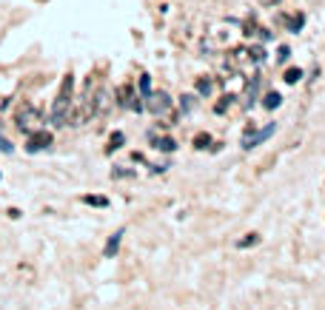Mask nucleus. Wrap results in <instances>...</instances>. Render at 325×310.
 <instances>
[{
	"instance_id": "1",
	"label": "nucleus",
	"mask_w": 325,
	"mask_h": 310,
	"mask_svg": "<svg viewBox=\"0 0 325 310\" xmlns=\"http://www.w3.org/2000/svg\"><path fill=\"white\" fill-rule=\"evenodd\" d=\"M72 94H74V74H66L60 83V91L51 102V125H66L69 123V111H72Z\"/></svg>"
},
{
	"instance_id": "2",
	"label": "nucleus",
	"mask_w": 325,
	"mask_h": 310,
	"mask_svg": "<svg viewBox=\"0 0 325 310\" xmlns=\"http://www.w3.org/2000/svg\"><path fill=\"white\" fill-rule=\"evenodd\" d=\"M15 123L23 134H32L35 128H40V111H37L32 102H20L15 111Z\"/></svg>"
},
{
	"instance_id": "3",
	"label": "nucleus",
	"mask_w": 325,
	"mask_h": 310,
	"mask_svg": "<svg viewBox=\"0 0 325 310\" xmlns=\"http://www.w3.org/2000/svg\"><path fill=\"white\" fill-rule=\"evenodd\" d=\"M274 131H277L274 123H268L265 128H251V125H248V128L243 131V137H240V145H243L246 151H251V148H257V145L265 143L268 137H274Z\"/></svg>"
},
{
	"instance_id": "4",
	"label": "nucleus",
	"mask_w": 325,
	"mask_h": 310,
	"mask_svg": "<svg viewBox=\"0 0 325 310\" xmlns=\"http://www.w3.org/2000/svg\"><path fill=\"white\" fill-rule=\"evenodd\" d=\"M143 100H145L149 114H166V111L171 109V97H168L166 91H149Z\"/></svg>"
},
{
	"instance_id": "5",
	"label": "nucleus",
	"mask_w": 325,
	"mask_h": 310,
	"mask_svg": "<svg viewBox=\"0 0 325 310\" xmlns=\"http://www.w3.org/2000/svg\"><path fill=\"white\" fill-rule=\"evenodd\" d=\"M51 145V134L49 131H43V128H35L29 134V143H26V151L29 154H37V151H46Z\"/></svg>"
},
{
	"instance_id": "6",
	"label": "nucleus",
	"mask_w": 325,
	"mask_h": 310,
	"mask_svg": "<svg viewBox=\"0 0 325 310\" xmlns=\"http://www.w3.org/2000/svg\"><path fill=\"white\" fill-rule=\"evenodd\" d=\"M123 236H126V228H117L111 236H108V242H106V248H103V256L106 259H114L117 256V251H120V242H123Z\"/></svg>"
},
{
	"instance_id": "7",
	"label": "nucleus",
	"mask_w": 325,
	"mask_h": 310,
	"mask_svg": "<svg viewBox=\"0 0 325 310\" xmlns=\"http://www.w3.org/2000/svg\"><path fill=\"white\" fill-rule=\"evenodd\" d=\"M120 106H129L131 111H140V109H143V102L134 100V94H131L129 86H120Z\"/></svg>"
},
{
	"instance_id": "8",
	"label": "nucleus",
	"mask_w": 325,
	"mask_h": 310,
	"mask_svg": "<svg viewBox=\"0 0 325 310\" xmlns=\"http://www.w3.org/2000/svg\"><path fill=\"white\" fill-rule=\"evenodd\" d=\"M149 140L154 143V148H157V151H166V154H168V151H174V148H177V143H174L171 137H157L154 131L149 134Z\"/></svg>"
},
{
	"instance_id": "9",
	"label": "nucleus",
	"mask_w": 325,
	"mask_h": 310,
	"mask_svg": "<svg viewBox=\"0 0 325 310\" xmlns=\"http://www.w3.org/2000/svg\"><path fill=\"white\" fill-rule=\"evenodd\" d=\"M282 106V97L277 91H268L265 97H262V109H268V111H274V109H280Z\"/></svg>"
},
{
	"instance_id": "10",
	"label": "nucleus",
	"mask_w": 325,
	"mask_h": 310,
	"mask_svg": "<svg viewBox=\"0 0 325 310\" xmlns=\"http://www.w3.org/2000/svg\"><path fill=\"white\" fill-rule=\"evenodd\" d=\"M123 143H126V134H123V131H114V134H111V140H108V148H106V151L114 154L117 148H123Z\"/></svg>"
},
{
	"instance_id": "11",
	"label": "nucleus",
	"mask_w": 325,
	"mask_h": 310,
	"mask_svg": "<svg viewBox=\"0 0 325 310\" xmlns=\"http://www.w3.org/2000/svg\"><path fill=\"white\" fill-rule=\"evenodd\" d=\"M234 100H237L234 94H225L223 100H220V102H217V106H214V111H217V114H225V111H228V109H231V106H234Z\"/></svg>"
},
{
	"instance_id": "12",
	"label": "nucleus",
	"mask_w": 325,
	"mask_h": 310,
	"mask_svg": "<svg viewBox=\"0 0 325 310\" xmlns=\"http://www.w3.org/2000/svg\"><path fill=\"white\" fill-rule=\"evenodd\" d=\"M197 91H200L202 97H209V94L214 91V83H211V77H200V80H197Z\"/></svg>"
},
{
	"instance_id": "13",
	"label": "nucleus",
	"mask_w": 325,
	"mask_h": 310,
	"mask_svg": "<svg viewBox=\"0 0 325 310\" xmlns=\"http://www.w3.org/2000/svg\"><path fill=\"white\" fill-rule=\"evenodd\" d=\"M86 205H94V208H108V199L106 196H83Z\"/></svg>"
},
{
	"instance_id": "14",
	"label": "nucleus",
	"mask_w": 325,
	"mask_h": 310,
	"mask_svg": "<svg viewBox=\"0 0 325 310\" xmlns=\"http://www.w3.org/2000/svg\"><path fill=\"white\" fill-rule=\"evenodd\" d=\"M303 23H305V15H297V17H288L285 26H288L291 31H300V29H303Z\"/></svg>"
},
{
	"instance_id": "15",
	"label": "nucleus",
	"mask_w": 325,
	"mask_h": 310,
	"mask_svg": "<svg viewBox=\"0 0 325 310\" xmlns=\"http://www.w3.org/2000/svg\"><path fill=\"white\" fill-rule=\"evenodd\" d=\"M191 106H194V97H191V94H183L180 97V111L183 114H191Z\"/></svg>"
},
{
	"instance_id": "16",
	"label": "nucleus",
	"mask_w": 325,
	"mask_h": 310,
	"mask_svg": "<svg viewBox=\"0 0 325 310\" xmlns=\"http://www.w3.org/2000/svg\"><path fill=\"white\" fill-rule=\"evenodd\" d=\"M257 242H260V233H248L246 239H240L237 242V248H254Z\"/></svg>"
},
{
	"instance_id": "17",
	"label": "nucleus",
	"mask_w": 325,
	"mask_h": 310,
	"mask_svg": "<svg viewBox=\"0 0 325 310\" xmlns=\"http://www.w3.org/2000/svg\"><path fill=\"white\" fill-rule=\"evenodd\" d=\"M248 54H251V60H254L257 65L265 60V49H262V46H254V49H248Z\"/></svg>"
},
{
	"instance_id": "18",
	"label": "nucleus",
	"mask_w": 325,
	"mask_h": 310,
	"mask_svg": "<svg viewBox=\"0 0 325 310\" xmlns=\"http://www.w3.org/2000/svg\"><path fill=\"white\" fill-rule=\"evenodd\" d=\"M300 77H303V72H300V68H288V72H285V83H288V86H294V83H300Z\"/></svg>"
},
{
	"instance_id": "19",
	"label": "nucleus",
	"mask_w": 325,
	"mask_h": 310,
	"mask_svg": "<svg viewBox=\"0 0 325 310\" xmlns=\"http://www.w3.org/2000/svg\"><path fill=\"white\" fill-rule=\"evenodd\" d=\"M149 91H152V80H149V74H143L140 77V97H145Z\"/></svg>"
},
{
	"instance_id": "20",
	"label": "nucleus",
	"mask_w": 325,
	"mask_h": 310,
	"mask_svg": "<svg viewBox=\"0 0 325 310\" xmlns=\"http://www.w3.org/2000/svg\"><path fill=\"white\" fill-rule=\"evenodd\" d=\"M194 145H197V148H205V145H211V137H209V134H197Z\"/></svg>"
},
{
	"instance_id": "21",
	"label": "nucleus",
	"mask_w": 325,
	"mask_h": 310,
	"mask_svg": "<svg viewBox=\"0 0 325 310\" xmlns=\"http://www.w3.org/2000/svg\"><path fill=\"white\" fill-rule=\"evenodd\" d=\"M0 151H3V154H12V151H15V145L9 143V140L3 137V134H0Z\"/></svg>"
},
{
	"instance_id": "22",
	"label": "nucleus",
	"mask_w": 325,
	"mask_h": 310,
	"mask_svg": "<svg viewBox=\"0 0 325 310\" xmlns=\"http://www.w3.org/2000/svg\"><path fill=\"white\" fill-rule=\"evenodd\" d=\"M288 54H291L288 46H280V63H285V60H288Z\"/></svg>"
},
{
	"instance_id": "23",
	"label": "nucleus",
	"mask_w": 325,
	"mask_h": 310,
	"mask_svg": "<svg viewBox=\"0 0 325 310\" xmlns=\"http://www.w3.org/2000/svg\"><path fill=\"white\" fill-rule=\"evenodd\" d=\"M262 6H277V3H280V0H260Z\"/></svg>"
},
{
	"instance_id": "24",
	"label": "nucleus",
	"mask_w": 325,
	"mask_h": 310,
	"mask_svg": "<svg viewBox=\"0 0 325 310\" xmlns=\"http://www.w3.org/2000/svg\"><path fill=\"white\" fill-rule=\"evenodd\" d=\"M0 131H3V120H0Z\"/></svg>"
}]
</instances>
